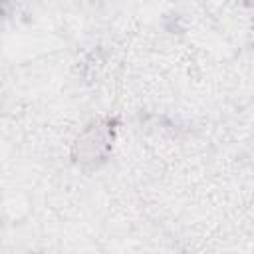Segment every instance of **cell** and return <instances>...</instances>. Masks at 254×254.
I'll return each instance as SVG.
<instances>
[{
    "label": "cell",
    "mask_w": 254,
    "mask_h": 254,
    "mask_svg": "<svg viewBox=\"0 0 254 254\" xmlns=\"http://www.w3.org/2000/svg\"><path fill=\"white\" fill-rule=\"evenodd\" d=\"M109 147H111V127L107 123L95 121L79 133L73 145L75 161H79L81 165H95L105 159Z\"/></svg>",
    "instance_id": "obj_1"
}]
</instances>
